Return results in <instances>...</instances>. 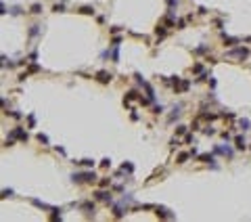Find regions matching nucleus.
I'll return each instance as SVG.
<instances>
[{
  "label": "nucleus",
  "instance_id": "1",
  "mask_svg": "<svg viewBox=\"0 0 251 222\" xmlns=\"http://www.w3.org/2000/svg\"><path fill=\"white\" fill-rule=\"evenodd\" d=\"M71 180H73V182H94V180H96V174H94V172H80V174H71Z\"/></svg>",
  "mask_w": 251,
  "mask_h": 222
},
{
  "label": "nucleus",
  "instance_id": "2",
  "mask_svg": "<svg viewBox=\"0 0 251 222\" xmlns=\"http://www.w3.org/2000/svg\"><path fill=\"white\" fill-rule=\"evenodd\" d=\"M230 59H247L249 57V50L245 48V46H239V48H232V50H228L226 53Z\"/></svg>",
  "mask_w": 251,
  "mask_h": 222
},
{
  "label": "nucleus",
  "instance_id": "3",
  "mask_svg": "<svg viewBox=\"0 0 251 222\" xmlns=\"http://www.w3.org/2000/svg\"><path fill=\"white\" fill-rule=\"evenodd\" d=\"M9 138L13 141V138H19V141H27V132L23 130V128H15L11 134H9Z\"/></svg>",
  "mask_w": 251,
  "mask_h": 222
},
{
  "label": "nucleus",
  "instance_id": "4",
  "mask_svg": "<svg viewBox=\"0 0 251 222\" xmlns=\"http://www.w3.org/2000/svg\"><path fill=\"white\" fill-rule=\"evenodd\" d=\"M155 214H157L159 218H168V220L176 218L174 214H170V210H165V208H161V205H155Z\"/></svg>",
  "mask_w": 251,
  "mask_h": 222
},
{
  "label": "nucleus",
  "instance_id": "5",
  "mask_svg": "<svg viewBox=\"0 0 251 222\" xmlns=\"http://www.w3.org/2000/svg\"><path fill=\"white\" fill-rule=\"evenodd\" d=\"M94 197L99 199V201H107V203H111V193H107V191H96Z\"/></svg>",
  "mask_w": 251,
  "mask_h": 222
},
{
  "label": "nucleus",
  "instance_id": "6",
  "mask_svg": "<svg viewBox=\"0 0 251 222\" xmlns=\"http://www.w3.org/2000/svg\"><path fill=\"white\" fill-rule=\"evenodd\" d=\"M111 78H113V76H111L109 71H99V74H96V80H99V82H103V84L111 82Z\"/></svg>",
  "mask_w": 251,
  "mask_h": 222
},
{
  "label": "nucleus",
  "instance_id": "7",
  "mask_svg": "<svg viewBox=\"0 0 251 222\" xmlns=\"http://www.w3.org/2000/svg\"><path fill=\"white\" fill-rule=\"evenodd\" d=\"M214 153H220V155H228V157H232V149H230V147H216Z\"/></svg>",
  "mask_w": 251,
  "mask_h": 222
},
{
  "label": "nucleus",
  "instance_id": "8",
  "mask_svg": "<svg viewBox=\"0 0 251 222\" xmlns=\"http://www.w3.org/2000/svg\"><path fill=\"white\" fill-rule=\"evenodd\" d=\"M199 161H205V164H214V153H201L199 155Z\"/></svg>",
  "mask_w": 251,
  "mask_h": 222
},
{
  "label": "nucleus",
  "instance_id": "9",
  "mask_svg": "<svg viewBox=\"0 0 251 222\" xmlns=\"http://www.w3.org/2000/svg\"><path fill=\"white\" fill-rule=\"evenodd\" d=\"M222 40L226 42V46H232V44L239 42V38H230V36H226V34H222Z\"/></svg>",
  "mask_w": 251,
  "mask_h": 222
},
{
  "label": "nucleus",
  "instance_id": "10",
  "mask_svg": "<svg viewBox=\"0 0 251 222\" xmlns=\"http://www.w3.org/2000/svg\"><path fill=\"white\" fill-rule=\"evenodd\" d=\"M32 203L36 205V208H42V210H53L48 203H44V201H40V199H32Z\"/></svg>",
  "mask_w": 251,
  "mask_h": 222
},
{
  "label": "nucleus",
  "instance_id": "11",
  "mask_svg": "<svg viewBox=\"0 0 251 222\" xmlns=\"http://www.w3.org/2000/svg\"><path fill=\"white\" fill-rule=\"evenodd\" d=\"M50 212H53L50 220H61V218H63V214H61V208H53Z\"/></svg>",
  "mask_w": 251,
  "mask_h": 222
},
{
  "label": "nucleus",
  "instance_id": "12",
  "mask_svg": "<svg viewBox=\"0 0 251 222\" xmlns=\"http://www.w3.org/2000/svg\"><path fill=\"white\" fill-rule=\"evenodd\" d=\"M234 147H237V149H245V138H243V136H237V138H234Z\"/></svg>",
  "mask_w": 251,
  "mask_h": 222
},
{
  "label": "nucleus",
  "instance_id": "13",
  "mask_svg": "<svg viewBox=\"0 0 251 222\" xmlns=\"http://www.w3.org/2000/svg\"><path fill=\"white\" fill-rule=\"evenodd\" d=\"M191 155H193L191 151H188V153H180V155H178V164H184V161L191 157Z\"/></svg>",
  "mask_w": 251,
  "mask_h": 222
},
{
  "label": "nucleus",
  "instance_id": "14",
  "mask_svg": "<svg viewBox=\"0 0 251 222\" xmlns=\"http://www.w3.org/2000/svg\"><path fill=\"white\" fill-rule=\"evenodd\" d=\"M113 216H115V218H122V216H124V208H122V205H115V208H113Z\"/></svg>",
  "mask_w": 251,
  "mask_h": 222
},
{
  "label": "nucleus",
  "instance_id": "15",
  "mask_svg": "<svg viewBox=\"0 0 251 222\" xmlns=\"http://www.w3.org/2000/svg\"><path fill=\"white\" fill-rule=\"evenodd\" d=\"M76 164H80V166H84V168H92V166H94L92 159H82V161H76Z\"/></svg>",
  "mask_w": 251,
  "mask_h": 222
},
{
  "label": "nucleus",
  "instance_id": "16",
  "mask_svg": "<svg viewBox=\"0 0 251 222\" xmlns=\"http://www.w3.org/2000/svg\"><path fill=\"white\" fill-rule=\"evenodd\" d=\"M188 88H191V82H188V80H184V82H182V84L178 86V90H182V92H186V90H188Z\"/></svg>",
  "mask_w": 251,
  "mask_h": 222
},
{
  "label": "nucleus",
  "instance_id": "17",
  "mask_svg": "<svg viewBox=\"0 0 251 222\" xmlns=\"http://www.w3.org/2000/svg\"><path fill=\"white\" fill-rule=\"evenodd\" d=\"M80 13H84V15H94V9L92 6H82Z\"/></svg>",
  "mask_w": 251,
  "mask_h": 222
},
{
  "label": "nucleus",
  "instance_id": "18",
  "mask_svg": "<svg viewBox=\"0 0 251 222\" xmlns=\"http://www.w3.org/2000/svg\"><path fill=\"white\" fill-rule=\"evenodd\" d=\"M38 141L46 145V143H48V136H46V134H42V132H38Z\"/></svg>",
  "mask_w": 251,
  "mask_h": 222
},
{
  "label": "nucleus",
  "instance_id": "19",
  "mask_svg": "<svg viewBox=\"0 0 251 222\" xmlns=\"http://www.w3.org/2000/svg\"><path fill=\"white\" fill-rule=\"evenodd\" d=\"M239 126H241V130H249V120H241Z\"/></svg>",
  "mask_w": 251,
  "mask_h": 222
},
{
  "label": "nucleus",
  "instance_id": "20",
  "mask_svg": "<svg viewBox=\"0 0 251 222\" xmlns=\"http://www.w3.org/2000/svg\"><path fill=\"white\" fill-rule=\"evenodd\" d=\"M122 172H134V166L132 164H124L122 166Z\"/></svg>",
  "mask_w": 251,
  "mask_h": 222
},
{
  "label": "nucleus",
  "instance_id": "21",
  "mask_svg": "<svg viewBox=\"0 0 251 222\" xmlns=\"http://www.w3.org/2000/svg\"><path fill=\"white\" fill-rule=\"evenodd\" d=\"M80 208H82V210H88V212H90V210H94V203H90V201H88V203H82Z\"/></svg>",
  "mask_w": 251,
  "mask_h": 222
},
{
  "label": "nucleus",
  "instance_id": "22",
  "mask_svg": "<svg viewBox=\"0 0 251 222\" xmlns=\"http://www.w3.org/2000/svg\"><path fill=\"white\" fill-rule=\"evenodd\" d=\"M53 11H57V13H63V11H65V4H55V6H53Z\"/></svg>",
  "mask_w": 251,
  "mask_h": 222
},
{
  "label": "nucleus",
  "instance_id": "23",
  "mask_svg": "<svg viewBox=\"0 0 251 222\" xmlns=\"http://www.w3.org/2000/svg\"><path fill=\"white\" fill-rule=\"evenodd\" d=\"M32 13H34V15L42 13V6H40V4H34V6H32Z\"/></svg>",
  "mask_w": 251,
  "mask_h": 222
},
{
  "label": "nucleus",
  "instance_id": "24",
  "mask_svg": "<svg viewBox=\"0 0 251 222\" xmlns=\"http://www.w3.org/2000/svg\"><path fill=\"white\" fill-rule=\"evenodd\" d=\"M40 32V25H32V30H29V36H36Z\"/></svg>",
  "mask_w": 251,
  "mask_h": 222
},
{
  "label": "nucleus",
  "instance_id": "25",
  "mask_svg": "<svg viewBox=\"0 0 251 222\" xmlns=\"http://www.w3.org/2000/svg\"><path fill=\"white\" fill-rule=\"evenodd\" d=\"M101 166H103V168H109V166H111V159H109V157H105V159L101 161Z\"/></svg>",
  "mask_w": 251,
  "mask_h": 222
},
{
  "label": "nucleus",
  "instance_id": "26",
  "mask_svg": "<svg viewBox=\"0 0 251 222\" xmlns=\"http://www.w3.org/2000/svg\"><path fill=\"white\" fill-rule=\"evenodd\" d=\"M168 4H170V11H174V6H178V0H168Z\"/></svg>",
  "mask_w": 251,
  "mask_h": 222
},
{
  "label": "nucleus",
  "instance_id": "27",
  "mask_svg": "<svg viewBox=\"0 0 251 222\" xmlns=\"http://www.w3.org/2000/svg\"><path fill=\"white\" fill-rule=\"evenodd\" d=\"M203 132H205V134H214L216 130H214V128H209V126H205V128H203Z\"/></svg>",
  "mask_w": 251,
  "mask_h": 222
},
{
  "label": "nucleus",
  "instance_id": "28",
  "mask_svg": "<svg viewBox=\"0 0 251 222\" xmlns=\"http://www.w3.org/2000/svg\"><path fill=\"white\" fill-rule=\"evenodd\" d=\"M193 141H195V138H193V134H186V136H184V143H186V145H191Z\"/></svg>",
  "mask_w": 251,
  "mask_h": 222
},
{
  "label": "nucleus",
  "instance_id": "29",
  "mask_svg": "<svg viewBox=\"0 0 251 222\" xmlns=\"http://www.w3.org/2000/svg\"><path fill=\"white\" fill-rule=\"evenodd\" d=\"M11 195H13L11 189H4V191H2V199H4V197H11Z\"/></svg>",
  "mask_w": 251,
  "mask_h": 222
},
{
  "label": "nucleus",
  "instance_id": "30",
  "mask_svg": "<svg viewBox=\"0 0 251 222\" xmlns=\"http://www.w3.org/2000/svg\"><path fill=\"white\" fill-rule=\"evenodd\" d=\"M161 111H163V107H161V105H155V111H153V113H161Z\"/></svg>",
  "mask_w": 251,
  "mask_h": 222
},
{
  "label": "nucleus",
  "instance_id": "31",
  "mask_svg": "<svg viewBox=\"0 0 251 222\" xmlns=\"http://www.w3.org/2000/svg\"><path fill=\"white\" fill-rule=\"evenodd\" d=\"M186 132V126H178V134H184Z\"/></svg>",
  "mask_w": 251,
  "mask_h": 222
},
{
  "label": "nucleus",
  "instance_id": "32",
  "mask_svg": "<svg viewBox=\"0 0 251 222\" xmlns=\"http://www.w3.org/2000/svg\"><path fill=\"white\" fill-rule=\"evenodd\" d=\"M11 13H13V15H19V13H21V9H19V6H13V9H11Z\"/></svg>",
  "mask_w": 251,
  "mask_h": 222
},
{
  "label": "nucleus",
  "instance_id": "33",
  "mask_svg": "<svg viewBox=\"0 0 251 222\" xmlns=\"http://www.w3.org/2000/svg\"><path fill=\"white\" fill-rule=\"evenodd\" d=\"M134 78H136V82H138V84H142V82H145V80H142V76H140V74H136V76H134Z\"/></svg>",
  "mask_w": 251,
  "mask_h": 222
},
{
  "label": "nucleus",
  "instance_id": "34",
  "mask_svg": "<svg viewBox=\"0 0 251 222\" xmlns=\"http://www.w3.org/2000/svg\"><path fill=\"white\" fill-rule=\"evenodd\" d=\"M27 122H29V126H34V124H36V117H34V115H29V117H27Z\"/></svg>",
  "mask_w": 251,
  "mask_h": 222
},
{
  "label": "nucleus",
  "instance_id": "35",
  "mask_svg": "<svg viewBox=\"0 0 251 222\" xmlns=\"http://www.w3.org/2000/svg\"><path fill=\"white\" fill-rule=\"evenodd\" d=\"M109 182H111V180H107V178H103V180H101V187H109Z\"/></svg>",
  "mask_w": 251,
  "mask_h": 222
}]
</instances>
